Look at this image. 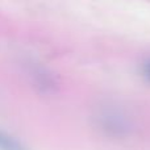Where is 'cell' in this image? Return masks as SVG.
I'll return each instance as SVG.
<instances>
[{"label": "cell", "instance_id": "3", "mask_svg": "<svg viewBox=\"0 0 150 150\" xmlns=\"http://www.w3.org/2000/svg\"><path fill=\"white\" fill-rule=\"evenodd\" d=\"M141 74H142L144 79L150 84V58L144 61V63L141 65Z\"/></svg>", "mask_w": 150, "mask_h": 150}, {"label": "cell", "instance_id": "2", "mask_svg": "<svg viewBox=\"0 0 150 150\" xmlns=\"http://www.w3.org/2000/svg\"><path fill=\"white\" fill-rule=\"evenodd\" d=\"M0 150H28L20 141L0 130Z\"/></svg>", "mask_w": 150, "mask_h": 150}, {"label": "cell", "instance_id": "1", "mask_svg": "<svg viewBox=\"0 0 150 150\" xmlns=\"http://www.w3.org/2000/svg\"><path fill=\"white\" fill-rule=\"evenodd\" d=\"M103 119L105 120V125H104L105 128H104V129L111 130L115 134H117V133H119V134L120 133H125L128 130V128H129L127 119H125L122 115L116 113V112H109Z\"/></svg>", "mask_w": 150, "mask_h": 150}]
</instances>
